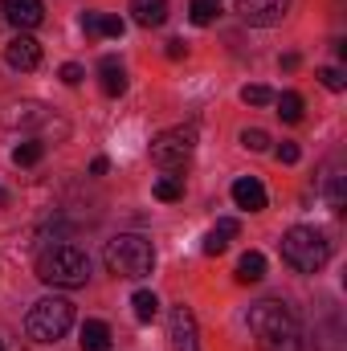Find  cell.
I'll list each match as a JSON object with an SVG mask.
<instances>
[{
  "mask_svg": "<svg viewBox=\"0 0 347 351\" xmlns=\"http://www.w3.org/2000/svg\"><path fill=\"white\" fill-rule=\"evenodd\" d=\"M123 16H102V12H82V33L86 37H123Z\"/></svg>",
  "mask_w": 347,
  "mask_h": 351,
  "instance_id": "cell-15",
  "label": "cell"
},
{
  "mask_svg": "<svg viewBox=\"0 0 347 351\" xmlns=\"http://www.w3.org/2000/svg\"><path fill=\"white\" fill-rule=\"evenodd\" d=\"M184 196V180L180 176H164V180H156V200H164V204H172Z\"/></svg>",
  "mask_w": 347,
  "mask_h": 351,
  "instance_id": "cell-23",
  "label": "cell"
},
{
  "mask_svg": "<svg viewBox=\"0 0 347 351\" xmlns=\"http://www.w3.org/2000/svg\"><path fill=\"white\" fill-rule=\"evenodd\" d=\"M0 200H4V188H0Z\"/></svg>",
  "mask_w": 347,
  "mask_h": 351,
  "instance_id": "cell-33",
  "label": "cell"
},
{
  "mask_svg": "<svg viewBox=\"0 0 347 351\" xmlns=\"http://www.w3.org/2000/svg\"><path fill=\"white\" fill-rule=\"evenodd\" d=\"M106 269L115 274V278H147L152 269H156V250H152V241H143V237H115L110 245H106Z\"/></svg>",
  "mask_w": 347,
  "mask_h": 351,
  "instance_id": "cell-4",
  "label": "cell"
},
{
  "mask_svg": "<svg viewBox=\"0 0 347 351\" xmlns=\"http://www.w3.org/2000/svg\"><path fill=\"white\" fill-rule=\"evenodd\" d=\"M45 119H49V110H45L41 102H12V106L0 114L4 127H37V123H45Z\"/></svg>",
  "mask_w": 347,
  "mask_h": 351,
  "instance_id": "cell-12",
  "label": "cell"
},
{
  "mask_svg": "<svg viewBox=\"0 0 347 351\" xmlns=\"http://www.w3.org/2000/svg\"><path fill=\"white\" fill-rule=\"evenodd\" d=\"M0 12H4V21H8L12 29H21V33L37 29V25L45 21V4H41V0H0Z\"/></svg>",
  "mask_w": 347,
  "mask_h": 351,
  "instance_id": "cell-9",
  "label": "cell"
},
{
  "mask_svg": "<svg viewBox=\"0 0 347 351\" xmlns=\"http://www.w3.org/2000/svg\"><path fill=\"white\" fill-rule=\"evenodd\" d=\"M131 16L143 29H160L168 21V0H131Z\"/></svg>",
  "mask_w": 347,
  "mask_h": 351,
  "instance_id": "cell-14",
  "label": "cell"
},
{
  "mask_svg": "<svg viewBox=\"0 0 347 351\" xmlns=\"http://www.w3.org/2000/svg\"><path fill=\"white\" fill-rule=\"evenodd\" d=\"M168 335H172V348L176 351H200V335H196V315L192 306H172L168 315Z\"/></svg>",
  "mask_w": 347,
  "mask_h": 351,
  "instance_id": "cell-7",
  "label": "cell"
},
{
  "mask_svg": "<svg viewBox=\"0 0 347 351\" xmlns=\"http://www.w3.org/2000/svg\"><path fill=\"white\" fill-rule=\"evenodd\" d=\"M98 74H102V90H106L110 98H119V94L127 90V74H123L119 58H102V62H98Z\"/></svg>",
  "mask_w": 347,
  "mask_h": 351,
  "instance_id": "cell-17",
  "label": "cell"
},
{
  "mask_svg": "<svg viewBox=\"0 0 347 351\" xmlns=\"http://www.w3.org/2000/svg\"><path fill=\"white\" fill-rule=\"evenodd\" d=\"M78 343H82V351H110V327L102 319H86Z\"/></svg>",
  "mask_w": 347,
  "mask_h": 351,
  "instance_id": "cell-16",
  "label": "cell"
},
{
  "mask_svg": "<svg viewBox=\"0 0 347 351\" xmlns=\"http://www.w3.org/2000/svg\"><path fill=\"white\" fill-rule=\"evenodd\" d=\"M298 156H302L298 143H278V147H274V160H278V164H298Z\"/></svg>",
  "mask_w": 347,
  "mask_h": 351,
  "instance_id": "cell-29",
  "label": "cell"
},
{
  "mask_svg": "<svg viewBox=\"0 0 347 351\" xmlns=\"http://www.w3.org/2000/svg\"><path fill=\"white\" fill-rule=\"evenodd\" d=\"M282 70H298V53H286L282 58Z\"/></svg>",
  "mask_w": 347,
  "mask_h": 351,
  "instance_id": "cell-32",
  "label": "cell"
},
{
  "mask_svg": "<svg viewBox=\"0 0 347 351\" xmlns=\"http://www.w3.org/2000/svg\"><path fill=\"white\" fill-rule=\"evenodd\" d=\"M4 62L12 70H37L41 66V41L29 37V33H16L8 45H4Z\"/></svg>",
  "mask_w": 347,
  "mask_h": 351,
  "instance_id": "cell-10",
  "label": "cell"
},
{
  "mask_svg": "<svg viewBox=\"0 0 347 351\" xmlns=\"http://www.w3.org/2000/svg\"><path fill=\"white\" fill-rule=\"evenodd\" d=\"M274 102H278V119H282V123H302V94L286 90V94H278Z\"/></svg>",
  "mask_w": 347,
  "mask_h": 351,
  "instance_id": "cell-19",
  "label": "cell"
},
{
  "mask_svg": "<svg viewBox=\"0 0 347 351\" xmlns=\"http://www.w3.org/2000/svg\"><path fill=\"white\" fill-rule=\"evenodd\" d=\"M250 331L261 351H302V323L286 302L265 298L250 311Z\"/></svg>",
  "mask_w": 347,
  "mask_h": 351,
  "instance_id": "cell-1",
  "label": "cell"
},
{
  "mask_svg": "<svg viewBox=\"0 0 347 351\" xmlns=\"http://www.w3.org/2000/svg\"><path fill=\"white\" fill-rule=\"evenodd\" d=\"M221 12V0H188V16L192 25H213Z\"/></svg>",
  "mask_w": 347,
  "mask_h": 351,
  "instance_id": "cell-22",
  "label": "cell"
},
{
  "mask_svg": "<svg viewBox=\"0 0 347 351\" xmlns=\"http://www.w3.org/2000/svg\"><path fill=\"white\" fill-rule=\"evenodd\" d=\"M265 278V258H261L258 250H250V254H241V262H237V282H246V286H254Z\"/></svg>",
  "mask_w": 347,
  "mask_h": 351,
  "instance_id": "cell-18",
  "label": "cell"
},
{
  "mask_svg": "<svg viewBox=\"0 0 347 351\" xmlns=\"http://www.w3.org/2000/svg\"><path fill=\"white\" fill-rule=\"evenodd\" d=\"M327 204H331V213H344L347 208V180L344 176H331L327 180Z\"/></svg>",
  "mask_w": 347,
  "mask_h": 351,
  "instance_id": "cell-24",
  "label": "cell"
},
{
  "mask_svg": "<svg viewBox=\"0 0 347 351\" xmlns=\"http://www.w3.org/2000/svg\"><path fill=\"white\" fill-rule=\"evenodd\" d=\"M58 78H62V82H66V86H78V82H82V78H86V70H82V66H78V62H66V66H62V74H58Z\"/></svg>",
  "mask_w": 347,
  "mask_h": 351,
  "instance_id": "cell-28",
  "label": "cell"
},
{
  "mask_svg": "<svg viewBox=\"0 0 347 351\" xmlns=\"http://www.w3.org/2000/svg\"><path fill=\"white\" fill-rule=\"evenodd\" d=\"M241 102H246V106H270V102H274V90L270 86H246L241 90Z\"/></svg>",
  "mask_w": 347,
  "mask_h": 351,
  "instance_id": "cell-27",
  "label": "cell"
},
{
  "mask_svg": "<svg viewBox=\"0 0 347 351\" xmlns=\"http://www.w3.org/2000/svg\"><path fill=\"white\" fill-rule=\"evenodd\" d=\"M106 168H110V164H106V160H102V156H98V160H94V164H90V176H106Z\"/></svg>",
  "mask_w": 347,
  "mask_h": 351,
  "instance_id": "cell-31",
  "label": "cell"
},
{
  "mask_svg": "<svg viewBox=\"0 0 347 351\" xmlns=\"http://www.w3.org/2000/svg\"><path fill=\"white\" fill-rule=\"evenodd\" d=\"M327 258H331V241L319 229H311V225L286 229V237H282V262L286 265H294L298 274H319Z\"/></svg>",
  "mask_w": 347,
  "mask_h": 351,
  "instance_id": "cell-3",
  "label": "cell"
},
{
  "mask_svg": "<svg viewBox=\"0 0 347 351\" xmlns=\"http://www.w3.org/2000/svg\"><path fill=\"white\" fill-rule=\"evenodd\" d=\"M290 0H237V16L246 25H258V29H270L286 16Z\"/></svg>",
  "mask_w": 347,
  "mask_h": 351,
  "instance_id": "cell-8",
  "label": "cell"
},
{
  "mask_svg": "<svg viewBox=\"0 0 347 351\" xmlns=\"http://www.w3.org/2000/svg\"><path fill=\"white\" fill-rule=\"evenodd\" d=\"M25 327H29V335L37 343H58L74 327V302L70 298H41V302L29 306Z\"/></svg>",
  "mask_w": 347,
  "mask_h": 351,
  "instance_id": "cell-5",
  "label": "cell"
},
{
  "mask_svg": "<svg viewBox=\"0 0 347 351\" xmlns=\"http://www.w3.org/2000/svg\"><path fill=\"white\" fill-rule=\"evenodd\" d=\"M319 82L331 90V94H339V90H347V74L339 66H323V70H319Z\"/></svg>",
  "mask_w": 347,
  "mask_h": 351,
  "instance_id": "cell-26",
  "label": "cell"
},
{
  "mask_svg": "<svg viewBox=\"0 0 347 351\" xmlns=\"http://www.w3.org/2000/svg\"><path fill=\"white\" fill-rule=\"evenodd\" d=\"M168 58H172V62L184 58V41H168Z\"/></svg>",
  "mask_w": 347,
  "mask_h": 351,
  "instance_id": "cell-30",
  "label": "cell"
},
{
  "mask_svg": "<svg viewBox=\"0 0 347 351\" xmlns=\"http://www.w3.org/2000/svg\"><path fill=\"white\" fill-rule=\"evenodd\" d=\"M265 188H261V180L254 176H241V180H233V204L237 208H246V213H261L265 208Z\"/></svg>",
  "mask_w": 347,
  "mask_h": 351,
  "instance_id": "cell-11",
  "label": "cell"
},
{
  "mask_svg": "<svg viewBox=\"0 0 347 351\" xmlns=\"http://www.w3.org/2000/svg\"><path fill=\"white\" fill-rule=\"evenodd\" d=\"M241 147H246V152H270V135H265L261 127H246V131H241Z\"/></svg>",
  "mask_w": 347,
  "mask_h": 351,
  "instance_id": "cell-25",
  "label": "cell"
},
{
  "mask_svg": "<svg viewBox=\"0 0 347 351\" xmlns=\"http://www.w3.org/2000/svg\"><path fill=\"white\" fill-rule=\"evenodd\" d=\"M37 278L45 286H62V290H78L90 278V258L78 245H53L37 258Z\"/></svg>",
  "mask_w": 347,
  "mask_h": 351,
  "instance_id": "cell-2",
  "label": "cell"
},
{
  "mask_svg": "<svg viewBox=\"0 0 347 351\" xmlns=\"http://www.w3.org/2000/svg\"><path fill=\"white\" fill-rule=\"evenodd\" d=\"M196 139H200V131H196V123H184V127H172V131H164V135H156L152 139V160L160 164V168H184L188 164V156H192V147H196Z\"/></svg>",
  "mask_w": 347,
  "mask_h": 351,
  "instance_id": "cell-6",
  "label": "cell"
},
{
  "mask_svg": "<svg viewBox=\"0 0 347 351\" xmlns=\"http://www.w3.org/2000/svg\"><path fill=\"white\" fill-rule=\"evenodd\" d=\"M41 156H45V143H37V139L12 147V164L16 168H33V164H41Z\"/></svg>",
  "mask_w": 347,
  "mask_h": 351,
  "instance_id": "cell-20",
  "label": "cell"
},
{
  "mask_svg": "<svg viewBox=\"0 0 347 351\" xmlns=\"http://www.w3.org/2000/svg\"><path fill=\"white\" fill-rule=\"evenodd\" d=\"M0 351H4V339H0Z\"/></svg>",
  "mask_w": 347,
  "mask_h": 351,
  "instance_id": "cell-34",
  "label": "cell"
},
{
  "mask_svg": "<svg viewBox=\"0 0 347 351\" xmlns=\"http://www.w3.org/2000/svg\"><path fill=\"white\" fill-rule=\"evenodd\" d=\"M237 233H241V225L225 217V221H217V229H208V237H204V245H200V250H204L208 258H221V254L229 250V241H233Z\"/></svg>",
  "mask_w": 347,
  "mask_h": 351,
  "instance_id": "cell-13",
  "label": "cell"
},
{
  "mask_svg": "<svg viewBox=\"0 0 347 351\" xmlns=\"http://www.w3.org/2000/svg\"><path fill=\"white\" fill-rule=\"evenodd\" d=\"M131 306H135V319H139V323H152V319L160 315V298H156L152 290H135Z\"/></svg>",
  "mask_w": 347,
  "mask_h": 351,
  "instance_id": "cell-21",
  "label": "cell"
}]
</instances>
